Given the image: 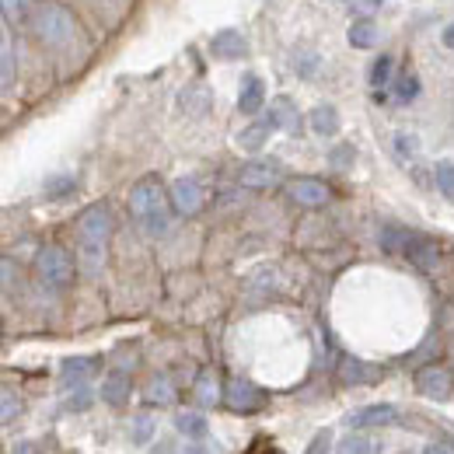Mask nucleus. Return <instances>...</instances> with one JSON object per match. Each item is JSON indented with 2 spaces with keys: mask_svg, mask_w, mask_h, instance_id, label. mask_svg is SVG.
<instances>
[{
  "mask_svg": "<svg viewBox=\"0 0 454 454\" xmlns=\"http://www.w3.org/2000/svg\"><path fill=\"white\" fill-rule=\"evenodd\" d=\"M14 454H43V448H39L35 441H21V444L14 448Z\"/></svg>",
  "mask_w": 454,
  "mask_h": 454,
  "instance_id": "4c0bfd02",
  "label": "nucleus"
},
{
  "mask_svg": "<svg viewBox=\"0 0 454 454\" xmlns=\"http://www.w3.org/2000/svg\"><path fill=\"white\" fill-rule=\"evenodd\" d=\"M113 234V214L106 203H95L77 221V259L88 277H98L106 266V245Z\"/></svg>",
  "mask_w": 454,
  "mask_h": 454,
  "instance_id": "f257e3e1",
  "label": "nucleus"
},
{
  "mask_svg": "<svg viewBox=\"0 0 454 454\" xmlns=\"http://www.w3.org/2000/svg\"><path fill=\"white\" fill-rule=\"evenodd\" d=\"M175 427H178V434H185V441H203L207 430H210L207 416H200V412H178Z\"/></svg>",
  "mask_w": 454,
  "mask_h": 454,
  "instance_id": "6ab92c4d",
  "label": "nucleus"
},
{
  "mask_svg": "<svg viewBox=\"0 0 454 454\" xmlns=\"http://www.w3.org/2000/svg\"><path fill=\"white\" fill-rule=\"evenodd\" d=\"M129 214L137 217V224L144 227L151 238L165 234L171 221V196L161 189L158 178H140L129 189Z\"/></svg>",
  "mask_w": 454,
  "mask_h": 454,
  "instance_id": "f03ea898",
  "label": "nucleus"
},
{
  "mask_svg": "<svg viewBox=\"0 0 454 454\" xmlns=\"http://www.w3.org/2000/svg\"><path fill=\"white\" fill-rule=\"evenodd\" d=\"M207 102H210V95L203 91V88H189V91H182V109H189V113H203L207 109Z\"/></svg>",
  "mask_w": 454,
  "mask_h": 454,
  "instance_id": "c85d7f7f",
  "label": "nucleus"
},
{
  "mask_svg": "<svg viewBox=\"0 0 454 454\" xmlns=\"http://www.w3.org/2000/svg\"><path fill=\"white\" fill-rule=\"evenodd\" d=\"M416 388H419V395H423V398L444 402V398H451V392H454L451 371H444V367L430 364V367H423V371L416 374Z\"/></svg>",
  "mask_w": 454,
  "mask_h": 454,
  "instance_id": "423d86ee",
  "label": "nucleus"
},
{
  "mask_svg": "<svg viewBox=\"0 0 454 454\" xmlns=\"http://www.w3.org/2000/svg\"><path fill=\"white\" fill-rule=\"evenodd\" d=\"M340 454H374V441L364 434H346L340 441Z\"/></svg>",
  "mask_w": 454,
  "mask_h": 454,
  "instance_id": "bb28decb",
  "label": "nucleus"
},
{
  "mask_svg": "<svg viewBox=\"0 0 454 454\" xmlns=\"http://www.w3.org/2000/svg\"><path fill=\"white\" fill-rule=\"evenodd\" d=\"M270 122H273L277 129L297 133V109H294V102H290V98H277V102L270 106Z\"/></svg>",
  "mask_w": 454,
  "mask_h": 454,
  "instance_id": "aec40b11",
  "label": "nucleus"
},
{
  "mask_svg": "<svg viewBox=\"0 0 454 454\" xmlns=\"http://www.w3.org/2000/svg\"><path fill=\"white\" fill-rule=\"evenodd\" d=\"M441 43H444L448 50H454V21L448 25V28H444V32H441Z\"/></svg>",
  "mask_w": 454,
  "mask_h": 454,
  "instance_id": "a19ab883",
  "label": "nucleus"
},
{
  "mask_svg": "<svg viewBox=\"0 0 454 454\" xmlns=\"http://www.w3.org/2000/svg\"><path fill=\"white\" fill-rule=\"evenodd\" d=\"M210 53H214L217 59H238V57H245V53H248V43H245V35H241V32L224 28V32H217V35H214Z\"/></svg>",
  "mask_w": 454,
  "mask_h": 454,
  "instance_id": "9b49d317",
  "label": "nucleus"
},
{
  "mask_svg": "<svg viewBox=\"0 0 454 454\" xmlns=\"http://www.w3.org/2000/svg\"><path fill=\"white\" fill-rule=\"evenodd\" d=\"M262 106H266V88H262V81L255 74H248L245 84H241V95H238V109L245 115H255Z\"/></svg>",
  "mask_w": 454,
  "mask_h": 454,
  "instance_id": "2eb2a0df",
  "label": "nucleus"
},
{
  "mask_svg": "<svg viewBox=\"0 0 454 454\" xmlns=\"http://www.w3.org/2000/svg\"><path fill=\"white\" fill-rule=\"evenodd\" d=\"M308 122H311V129L318 137H336L340 133V113L333 106H315L311 115H308Z\"/></svg>",
  "mask_w": 454,
  "mask_h": 454,
  "instance_id": "f3484780",
  "label": "nucleus"
},
{
  "mask_svg": "<svg viewBox=\"0 0 454 454\" xmlns=\"http://www.w3.org/2000/svg\"><path fill=\"white\" fill-rule=\"evenodd\" d=\"M346 158H353V147H340V151H336V154H333V161H336V165H346Z\"/></svg>",
  "mask_w": 454,
  "mask_h": 454,
  "instance_id": "58836bf2",
  "label": "nucleus"
},
{
  "mask_svg": "<svg viewBox=\"0 0 454 454\" xmlns=\"http://www.w3.org/2000/svg\"><path fill=\"white\" fill-rule=\"evenodd\" d=\"M18 412H21V398L14 395L11 388H4V392H0V419H4V423H11Z\"/></svg>",
  "mask_w": 454,
  "mask_h": 454,
  "instance_id": "7c9ffc66",
  "label": "nucleus"
},
{
  "mask_svg": "<svg viewBox=\"0 0 454 454\" xmlns=\"http://www.w3.org/2000/svg\"><path fill=\"white\" fill-rule=\"evenodd\" d=\"M35 273L39 280L53 290H63V286L74 280V259L59 248V245H46L39 255H35Z\"/></svg>",
  "mask_w": 454,
  "mask_h": 454,
  "instance_id": "20e7f679",
  "label": "nucleus"
},
{
  "mask_svg": "<svg viewBox=\"0 0 454 454\" xmlns=\"http://www.w3.org/2000/svg\"><path fill=\"white\" fill-rule=\"evenodd\" d=\"M402 255H405L412 266H419V270H434L437 259H441V248H437V241H430V238H423V234H412V241L405 245Z\"/></svg>",
  "mask_w": 454,
  "mask_h": 454,
  "instance_id": "9d476101",
  "label": "nucleus"
},
{
  "mask_svg": "<svg viewBox=\"0 0 454 454\" xmlns=\"http://www.w3.org/2000/svg\"><path fill=\"white\" fill-rule=\"evenodd\" d=\"M395 147H398V154H402L405 161H412V158L419 154V140H416L412 133H398V137H395Z\"/></svg>",
  "mask_w": 454,
  "mask_h": 454,
  "instance_id": "2f4dec72",
  "label": "nucleus"
},
{
  "mask_svg": "<svg viewBox=\"0 0 454 454\" xmlns=\"http://www.w3.org/2000/svg\"><path fill=\"white\" fill-rule=\"evenodd\" d=\"M67 189H74V178H57V182H50V189H46V196H63Z\"/></svg>",
  "mask_w": 454,
  "mask_h": 454,
  "instance_id": "e433bc0d",
  "label": "nucleus"
},
{
  "mask_svg": "<svg viewBox=\"0 0 454 454\" xmlns=\"http://www.w3.org/2000/svg\"><path fill=\"white\" fill-rule=\"evenodd\" d=\"M11 280H14V262L4 259V286H11Z\"/></svg>",
  "mask_w": 454,
  "mask_h": 454,
  "instance_id": "79ce46f5",
  "label": "nucleus"
},
{
  "mask_svg": "<svg viewBox=\"0 0 454 454\" xmlns=\"http://www.w3.org/2000/svg\"><path fill=\"white\" fill-rule=\"evenodd\" d=\"M224 402L234 409V412H255L259 405H262V392L252 385V381H231L224 392Z\"/></svg>",
  "mask_w": 454,
  "mask_h": 454,
  "instance_id": "1a4fd4ad",
  "label": "nucleus"
},
{
  "mask_svg": "<svg viewBox=\"0 0 454 454\" xmlns=\"http://www.w3.org/2000/svg\"><path fill=\"white\" fill-rule=\"evenodd\" d=\"M290 196L301 203V207H322L329 200V189L318 182V178H297L290 182Z\"/></svg>",
  "mask_w": 454,
  "mask_h": 454,
  "instance_id": "f8f14e48",
  "label": "nucleus"
},
{
  "mask_svg": "<svg viewBox=\"0 0 454 454\" xmlns=\"http://www.w3.org/2000/svg\"><path fill=\"white\" fill-rule=\"evenodd\" d=\"M32 28H35V35H39L46 46H57V50L74 39V18H70L63 7H57V4L39 7L35 18H32Z\"/></svg>",
  "mask_w": 454,
  "mask_h": 454,
  "instance_id": "7ed1b4c3",
  "label": "nucleus"
},
{
  "mask_svg": "<svg viewBox=\"0 0 454 454\" xmlns=\"http://www.w3.org/2000/svg\"><path fill=\"white\" fill-rule=\"evenodd\" d=\"M423 454H454V437H434V441L423 448Z\"/></svg>",
  "mask_w": 454,
  "mask_h": 454,
  "instance_id": "f704fd0d",
  "label": "nucleus"
},
{
  "mask_svg": "<svg viewBox=\"0 0 454 454\" xmlns=\"http://www.w3.org/2000/svg\"><path fill=\"white\" fill-rule=\"evenodd\" d=\"M95 371H98V360H95V356H67V360L59 364L63 381H67V385H77V388H81Z\"/></svg>",
  "mask_w": 454,
  "mask_h": 454,
  "instance_id": "ddd939ff",
  "label": "nucleus"
},
{
  "mask_svg": "<svg viewBox=\"0 0 454 454\" xmlns=\"http://www.w3.org/2000/svg\"><path fill=\"white\" fill-rule=\"evenodd\" d=\"M434 178H437V189L448 196V200H454V161H437L434 165Z\"/></svg>",
  "mask_w": 454,
  "mask_h": 454,
  "instance_id": "a878e982",
  "label": "nucleus"
},
{
  "mask_svg": "<svg viewBox=\"0 0 454 454\" xmlns=\"http://www.w3.org/2000/svg\"><path fill=\"white\" fill-rule=\"evenodd\" d=\"M196 395H200L203 405H214V402H217L221 392H217V374H214V371H203V374H200V388H196Z\"/></svg>",
  "mask_w": 454,
  "mask_h": 454,
  "instance_id": "cd10ccee",
  "label": "nucleus"
},
{
  "mask_svg": "<svg viewBox=\"0 0 454 454\" xmlns=\"http://www.w3.org/2000/svg\"><path fill=\"white\" fill-rule=\"evenodd\" d=\"M398 423V409L388 402H378V405H364L356 412H349V427L353 430H367V427H392Z\"/></svg>",
  "mask_w": 454,
  "mask_h": 454,
  "instance_id": "0eeeda50",
  "label": "nucleus"
},
{
  "mask_svg": "<svg viewBox=\"0 0 454 454\" xmlns=\"http://www.w3.org/2000/svg\"><path fill=\"white\" fill-rule=\"evenodd\" d=\"M67 409H88V395H84V392H77V398H70V402H67Z\"/></svg>",
  "mask_w": 454,
  "mask_h": 454,
  "instance_id": "ea45409f",
  "label": "nucleus"
},
{
  "mask_svg": "<svg viewBox=\"0 0 454 454\" xmlns=\"http://www.w3.org/2000/svg\"><path fill=\"white\" fill-rule=\"evenodd\" d=\"M4 4V21H28L32 4L28 0H0Z\"/></svg>",
  "mask_w": 454,
  "mask_h": 454,
  "instance_id": "c756f323",
  "label": "nucleus"
},
{
  "mask_svg": "<svg viewBox=\"0 0 454 454\" xmlns=\"http://www.w3.org/2000/svg\"><path fill=\"white\" fill-rule=\"evenodd\" d=\"M182 454H210V451H207L203 444H185V451H182Z\"/></svg>",
  "mask_w": 454,
  "mask_h": 454,
  "instance_id": "37998d69",
  "label": "nucleus"
},
{
  "mask_svg": "<svg viewBox=\"0 0 454 454\" xmlns=\"http://www.w3.org/2000/svg\"><path fill=\"white\" fill-rule=\"evenodd\" d=\"M280 175H284V168L277 161H248L238 171L241 185H248V189H270V185L280 182Z\"/></svg>",
  "mask_w": 454,
  "mask_h": 454,
  "instance_id": "6e6552de",
  "label": "nucleus"
},
{
  "mask_svg": "<svg viewBox=\"0 0 454 454\" xmlns=\"http://www.w3.org/2000/svg\"><path fill=\"white\" fill-rule=\"evenodd\" d=\"M168 196H171V207L178 214H185V217H192V214L203 210V185L196 178H189V175H182V178L171 182Z\"/></svg>",
  "mask_w": 454,
  "mask_h": 454,
  "instance_id": "39448f33",
  "label": "nucleus"
},
{
  "mask_svg": "<svg viewBox=\"0 0 454 454\" xmlns=\"http://www.w3.org/2000/svg\"><path fill=\"white\" fill-rule=\"evenodd\" d=\"M349 46H356V50H371L374 43H378V25L371 21V18H356L353 25H349Z\"/></svg>",
  "mask_w": 454,
  "mask_h": 454,
  "instance_id": "a211bd4d",
  "label": "nucleus"
},
{
  "mask_svg": "<svg viewBox=\"0 0 454 454\" xmlns=\"http://www.w3.org/2000/svg\"><path fill=\"white\" fill-rule=\"evenodd\" d=\"M329 441H333V434L325 430V434H318L311 444H308V451L304 454H329Z\"/></svg>",
  "mask_w": 454,
  "mask_h": 454,
  "instance_id": "c9c22d12",
  "label": "nucleus"
},
{
  "mask_svg": "<svg viewBox=\"0 0 454 454\" xmlns=\"http://www.w3.org/2000/svg\"><path fill=\"white\" fill-rule=\"evenodd\" d=\"M133 437H137V444H147L154 437V419L151 416H137L133 419Z\"/></svg>",
  "mask_w": 454,
  "mask_h": 454,
  "instance_id": "473e14b6",
  "label": "nucleus"
},
{
  "mask_svg": "<svg viewBox=\"0 0 454 454\" xmlns=\"http://www.w3.org/2000/svg\"><path fill=\"white\" fill-rule=\"evenodd\" d=\"M144 398H147L151 405H171V402H175V388H171V381L165 378V374H158V378L147 381Z\"/></svg>",
  "mask_w": 454,
  "mask_h": 454,
  "instance_id": "4be33fe9",
  "label": "nucleus"
},
{
  "mask_svg": "<svg viewBox=\"0 0 454 454\" xmlns=\"http://www.w3.org/2000/svg\"><path fill=\"white\" fill-rule=\"evenodd\" d=\"M0 84L4 88H11V81H14V53H11V35H7V25H4V43H0Z\"/></svg>",
  "mask_w": 454,
  "mask_h": 454,
  "instance_id": "393cba45",
  "label": "nucleus"
},
{
  "mask_svg": "<svg viewBox=\"0 0 454 454\" xmlns=\"http://www.w3.org/2000/svg\"><path fill=\"white\" fill-rule=\"evenodd\" d=\"M273 129H277V126H273L270 115H266V119H259V122H252V126H245V129L238 133V147H241V151H262Z\"/></svg>",
  "mask_w": 454,
  "mask_h": 454,
  "instance_id": "dca6fc26",
  "label": "nucleus"
},
{
  "mask_svg": "<svg viewBox=\"0 0 454 454\" xmlns=\"http://www.w3.org/2000/svg\"><path fill=\"white\" fill-rule=\"evenodd\" d=\"M378 367L374 364H364V360H356V356H346L340 364V381L342 385H371V381H378Z\"/></svg>",
  "mask_w": 454,
  "mask_h": 454,
  "instance_id": "4468645a",
  "label": "nucleus"
},
{
  "mask_svg": "<svg viewBox=\"0 0 454 454\" xmlns=\"http://www.w3.org/2000/svg\"><path fill=\"white\" fill-rule=\"evenodd\" d=\"M102 402L109 405H126L129 402V378L126 374H109L102 381Z\"/></svg>",
  "mask_w": 454,
  "mask_h": 454,
  "instance_id": "412c9836",
  "label": "nucleus"
},
{
  "mask_svg": "<svg viewBox=\"0 0 454 454\" xmlns=\"http://www.w3.org/2000/svg\"><path fill=\"white\" fill-rule=\"evenodd\" d=\"M416 95H419V81H416L412 74L402 77V81H398V98H402V102H412Z\"/></svg>",
  "mask_w": 454,
  "mask_h": 454,
  "instance_id": "72a5a7b5",
  "label": "nucleus"
},
{
  "mask_svg": "<svg viewBox=\"0 0 454 454\" xmlns=\"http://www.w3.org/2000/svg\"><path fill=\"white\" fill-rule=\"evenodd\" d=\"M392 74H395V59L392 57H378L371 67V88L374 91H385L392 84Z\"/></svg>",
  "mask_w": 454,
  "mask_h": 454,
  "instance_id": "5701e85b",
  "label": "nucleus"
},
{
  "mask_svg": "<svg viewBox=\"0 0 454 454\" xmlns=\"http://www.w3.org/2000/svg\"><path fill=\"white\" fill-rule=\"evenodd\" d=\"M412 234H416V231H405V227L388 224L385 231H381V248H385V252H405V245L412 241Z\"/></svg>",
  "mask_w": 454,
  "mask_h": 454,
  "instance_id": "b1692460",
  "label": "nucleus"
}]
</instances>
